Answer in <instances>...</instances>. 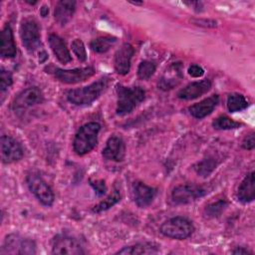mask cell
Returning a JSON list of instances; mask_svg holds the SVG:
<instances>
[{"label": "cell", "mask_w": 255, "mask_h": 255, "mask_svg": "<svg viewBox=\"0 0 255 255\" xmlns=\"http://www.w3.org/2000/svg\"><path fill=\"white\" fill-rule=\"evenodd\" d=\"M109 78L103 77L91 85L79 89L70 90L67 93V99L76 106H87L96 101L107 89Z\"/></svg>", "instance_id": "obj_1"}, {"label": "cell", "mask_w": 255, "mask_h": 255, "mask_svg": "<svg viewBox=\"0 0 255 255\" xmlns=\"http://www.w3.org/2000/svg\"><path fill=\"white\" fill-rule=\"evenodd\" d=\"M117 95H118V105H117V115L125 116L133 111L145 98V92L141 87H125L122 85H117Z\"/></svg>", "instance_id": "obj_2"}, {"label": "cell", "mask_w": 255, "mask_h": 255, "mask_svg": "<svg viewBox=\"0 0 255 255\" xmlns=\"http://www.w3.org/2000/svg\"><path fill=\"white\" fill-rule=\"evenodd\" d=\"M100 129L101 126L96 122H91L81 127L73 141L74 151L78 155H84L90 152L98 143Z\"/></svg>", "instance_id": "obj_3"}, {"label": "cell", "mask_w": 255, "mask_h": 255, "mask_svg": "<svg viewBox=\"0 0 255 255\" xmlns=\"http://www.w3.org/2000/svg\"><path fill=\"white\" fill-rule=\"evenodd\" d=\"M160 233L166 237L183 240L194 231L193 224L185 217L176 216L164 221L160 226Z\"/></svg>", "instance_id": "obj_4"}, {"label": "cell", "mask_w": 255, "mask_h": 255, "mask_svg": "<svg viewBox=\"0 0 255 255\" xmlns=\"http://www.w3.org/2000/svg\"><path fill=\"white\" fill-rule=\"evenodd\" d=\"M1 254H35V242L18 234L8 235L1 247Z\"/></svg>", "instance_id": "obj_5"}, {"label": "cell", "mask_w": 255, "mask_h": 255, "mask_svg": "<svg viewBox=\"0 0 255 255\" xmlns=\"http://www.w3.org/2000/svg\"><path fill=\"white\" fill-rule=\"evenodd\" d=\"M30 191L45 206H51L54 202V193L49 184L38 174L31 173L26 178Z\"/></svg>", "instance_id": "obj_6"}, {"label": "cell", "mask_w": 255, "mask_h": 255, "mask_svg": "<svg viewBox=\"0 0 255 255\" xmlns=\"http://www.w3.org/2000/svg\"><path fill=\"white\" fill-rule=\"evenodd\" d=\"M20 37L23 46L31 53L40 46V30L36 20L33 18H26L22 21L20 26Z\"/></svg>", "instance_id": "obj_7"}, {"label": "cell", "mask_w": 255, "mask_h": 255, "mask_svg": "<svg viewBox=\"0 0 255 255\" xmlns=\"http://www.w3.org/2000/svg\"><path fill=\"white\" fill-rule=\"evenodd\" d=\"M52 253L59 255H81L85 251L80 241L75 237L59 234L52 241Z\"/></svg>", "instance_id": "obj_8"}, {"label": "cell", "mask_w": 255, "mask_h": 255, "mask_svg": "<svg viewBox=\"0 0 255 255\" xmlns=\"http://www.w3.org/2000/svg\"><path fill=\"white\" fill-rule=\"evenodd\" d=\"M206 190L197 184L186 183L176 186L171 192V199L176 204H186L202 197Z\"/></svg>", "instance_id": "obj_9"}, {"label": "cell", "mask_w": 255, "mask_h": 255, "mask_svg": "<svg viewBox=\"0 0 255 255\" xmlns=\"http://www.w3.org/2000/svg\"><path fill=\"white\" fill-rule=\"evenodd\" d=\"M1 160L3 163H11L21 159L24 155L22 145L9 135L1 136Z\"/></svg>", "instance_id": "obj_10"}, {"label": "cell", "mask_w": 255, "mask_h": 255, "mask_svg": "<svg viewBox=\"0 0 255 255\" xmlns=\"http://www.w3.org/2000/svg\"><path fill=\"white\" fill-rule=\"evenodd\" d=\"M95 74V69L93 67H84V68H76L72 70H63L56 69L55 77L62 83L65 84H76L87 79L91 78Z\"/></svg>", "instance_id": "obj_11"}, {"label": "cell", "mask_w": 255, "mask_h": 255, "mask_svg": "<svg viewBox=\"0 0 255 255\" xmlns=\"http://www.w3.org/2000/svg\"><path fill=\"white\" fill-rule=\"evenodd\" d=\"M133 48L130 44H123L115 53L114 67L118 74L127 75L130 69V61L133 56Z\"/></svg>", "instance_id": "obj_12"}, {"label": "cell", "mask_w": 255, "mask_h": 255, "mask_svg": "<svg viewBox=\"0 0 255 255\" xmlns=\"http://www.w3.org/2000/svg\"><path fill=\"white\" fill-rule=\"evenodd\" d=\"M103 157L107 160L122 161L126 154V145L121 136L112 135L103 148Z\"/></svg>", "instance_id": "obj_13"}, {"label": "cell", "mask_w": 255, "mask_h": 255, "mask_svg": "<svg viewBox=\"0 0 255 255\" xmlns=\"http://www.w3.org/2000/svg\"><path fill=\"white\" fill-rule=\"evenodd\" d=\"M156 195V188L146 185L143 182L137 181L132 185V197L138 207L148 206Z\"/></svg>", "instance_id": "obj_14"}, {"label": "cell", "mask_w": 255, "mask_h": 255, "mask_svg": "<svg viewBox=\"0 0 255 255\" xmlns=\"http://www.w3.org/2000/svg\"><path fill=\"white\" fill-rule=\"evenodd\" d=\"M42 93L37 87H31L17 95L13 102L15 110H23L30 108L42 101Z\"/></svg>", "instance_id": "obj_15"}, {"label": "cell", "mask_w": 255, "mask_h": 255, "mask_svg": "<svg viewBox=\"0 0 255 255\" xmlns=\"http://www.w3.org/2000/svg\"><path fill=\"white\" fill-rule=\"evenodd\" d=\"M211 88V82L209 80H201L193 82L185 86L177 93V97L181 100H194L203 94L207 93Z\"/></svg>", "instance_id": "obj_16"}, {"label": "cell", "mask_w": 255, "mask_h": 255, "mask_svg": "<svg viewBox=\"0 0 255 255\" xmlns=\"http://www.w3.org/2000/svg\"><path fill=\"white\" fill-rule=\"evenodd\" d=\"M218 102H219L218 95H212V96L202 100L201 102L192 105L191 107H189L188 110L192 117L200 120V119H203L206 116L210 115L213 112V110L215 109V107L217 106Z\"/></svg>", "instance_id": "obj_17"}, {"label": "cell", "mask_w": 255, "mask_h": 255, "mask_svg": "<svg viewBox=\"0 0 255 255\" xmlns=\"http://www.w3.org/2000/svg\"><path fill=\"white\" fill-rule=\"evenodd\" d=\"M17 49L10 25H6L0 35V55L3 58H13L16 56Z\"/></svg>", "instance_id": "obj_18"}, {"label": "cell", "mask_w": 255, "mask_h": 255, "mask_svg": "<svg viewBox=\"0 0 255 255\" xmlns=\"http://www.w3.org/2000/svg\"><path fill=\"white\" fill-rule=\"evenodd\" d=\"M76 10V2L74 0H61L57 2L54 16L55 20L61 26L66 25L73 17Z\"/></svg>", "instance_id": "obj_19"}, {"label": "cell", "mask_w": 255, "mask_h": 255, "mask_svg": "<svg viewBox=\"0 0 255 255\" xmlns=\"http://www.w3.org/2000/svg\"><path fill=\"white\" fill-rule=\"evenodd\" d=\"M237 198L242 203H248L255 198L254 171L249 172L240 183L237 191Z\"/></svg>", "instance_id": "obj_20"}, {"label": "cell", "mask_w": 255, "mask_h": 255, "mask_svg": "<svg viewBox=\"0 0 255 255\" xmlns=\"http://www.w3.org/2000/svg\"><path fill=\"white\" fill-rule=\"evenodd\" d=\"M49 44L50 47L54 53V55L57 57V59L62 63V64H68L72 61L71 54L66 47V44L64 41L57 35L51 34L49 36Z\"/></svg>", "instance_id": "obj_21"}, {"label": "cell", "mask_w": 255, "mask_h": 255, "mask_svg": "<svg viewBox=\"0 0 255 255\" xmlns=\"http://www.w3.org/2000/svg\"><path fill=\"white\" fill-rule=\"evenodd\" d=\"M152 243H137L132 246H128L118 251V254H154L157 253L158 250Z\"/></svg>", "instance_id": "obj_22"}, {"label": "cell", "mask_w": 255, "mask_h": 255, "mask_svg": "<svg viewBox=\"0 0 255 255\" xmlns=\"http://www.w3.org/2000/svg\"><path fill=\"white\" fill-rule=\"evenodd\" d=\"M117 39L115 37L105 36V37H99L91 41L90 48L95 53H106L110 50V48L116 43Z\"/></svg>", "instance_id": "obj_23"}, {"label": "cell", "mask_w": 255, "mask_h": 255, "mask_svg": "<svg viewBox=\"0 0 255 255\" xmlns=\"http://www.w3.org/2000/svg\"><path fill=\"white\" fill-rule=\"evenodd\" d=\"M227 109L230 113L242 111L248 107V102L245 97L238 93L230 94L227 98Z\"/></svg>", "instance_id": "obj_24"}, {"label": "cell", "mask_w": 255, "mask_h": 255, "mask_svg": "<svg viewBox=\"0 0 255 255\" xmlns=\"http://www.w3.org/2000/svg\"><path fill=\"white\" fill-rule=\"evenodd\" d=\"M216 165H217L216 158L212 156H208L202 159L201 161L197 162L194 165V169L197 172V174H199L202 177H205V176H208L216 168Z\"/></svg>", "instance_id": "obj_25"}, {"label": "cell", "mask_w": 255, "mask_h": 255, "mask_svg": "<svg viewBox=\"0 0 255 255\" xmlns=\"http://www.w3.org/2000/svg\"><path fill=\"white\" fill-rule=\"evenodd\" d=\"M120 200H121V193L118 189H116L106 199H104L103 201L95 205L93 208V211L96 213H100L105 210H108L111 207H113L116 203H118Z\"/></svg>", "instance_id": "obj_26"}, {"label": "cell", "mask_w": 255, "mask_h": 255, "mask_svg": "<svg viewBox=\"0 0 255 255\" xmlns=\"http://www.w3.org/2000/svg\"><path fill=\"white\" fill-rule=\"evenodd\" d=\"M212 126L216 129H233L239 128L240 124L228 118L227 116H220L213 121Z\"/></svg>", "instance_id": "obj_27"}, {"label": "cell", "mask_w": 255, "mask_h": 255, "mask_svg": "<svg viewBox=\"0 0 255 255\" xmlns=\"http://www.w3.org/2000/svg\"><path fill=\"white\" fill-rule=\"evenodd\" d=\"M155 71V65L147 60L142 61L137 68V76L141 80L149 79Z\"/></svg>", "instance_id": "obj_28"}, {"label": "cell", "mask_w": 255, "mask_h": 255, "mask_svg": "<svg viewBox=\"0 0 255 255\" xmlns=\"http://www.w3.org/2000/svg\"><path fill=\"white\" fill-rule=\"evenodd\" d=\"M226 206H227V202L223 199H220L218 201L212 202L209 205H207L205 208V213L207 214L208 217H218L226 208Z\"/></svg>", "instance_id": "obj_29"}, {"label": "cell", "mask_w": 255, "mask_h": 255, "mask_svg": "<svg viewBox=\"0 0 255 255\" xmlns=\"http://www.w3.org/2000/svg\"><path fill=\"white\" fill-rule=\"evenodd\" d=\"M72 50L76 55V57L78 58V60H80L81 62H85L87 60V52L82 40L80 39L74 40L72 43Z\"/></svg>", "instance_id": "obj_30"}, {"label": "cell", "mask_w": 255, "mask_h": 255, "mask_svg": "<svg viewBox=\"0 0 255 255\" xmlns=\"http://www.w3.org/2000/svg\"><path fill=\"white\" fill-rule=\"evenodd\" d=\"M13 83L12 79V74L8 71L5 70L4 68H1L0 70V90L3 93L6 91Z\"/></svg>", "instance_id": "obj_31"}, {"label": "cell", "mask_w": 255, "mask_h": 255, "mask_svg": "<svg viewBox=\"0 0 255 255\" xmlns=\"http://www.w3.org/2000/svg\"><path fill=\"white\" fill-rule=\"evenodd\" d=\"M90 184L94 188V190H95V192H96V194L98 196L104 195L106 193V191H107V186H106V183H105V181L103 179L95 180V181L90 180Z\"/></svg>", "instance_id": "obj_32"}, {"label": "cell", "mask_w": 255, "mask_h": 255, "mask_svg": "<svg viewBox=\"0 0 255 255\" xmlns=\"http://www.w3.org/2000/svg\"><path fill=\"white\" fill-rule=\"evenodd\" d=\"M254 146H255V133L254 131H251L242 140V147L245 149L251 150L254 148Z\"/></svg>", "instance_id": "obj_33"}, {"label": "cell", "mask_w": 255, "mask_h": 255, "mask_svg": "<svg viewBox=\"0 0 255 255\" xmlns=\"http://www.w3.org/2000/svg\"><path fill=\"white\" fill-rule=\"evenodd\" d=\"M187 72L193 78H199V77H201L204 74V70L200 66H198L196 64L190 65L188 70H187Z\"/></svg>", "instance_id": "obj_34"}, {"label": "cell", "mask_w": 255, "mask_h": 255, "mask_svg": "<svg viewBox=\"0 0 255 255\" xmlns=\"http://www.w3.org/2000/svg\"><path fill=\"white\" fill-rule=\"evenodd\" d=\"M233 254H239V255H245V254H251L252 252H250L248 249H246L245 247H237L236 249H234L232 251Z\"/></svg>", "instance_id": "obj_35"}, {"label": "cell", "mask_w": 255, "mask_h": 255, "mask_svg": "<svg viewBox=\"0 0 255 255\" xmlns=\"http://www.w3.org/2000/svg\"><path fill=\"white\" fill-rule=\"evenodd\" d=\"M49 13V7L46 6V5H43L41 8H40V14L42 17H46Z\"/></svg>", "instance_id": "obj_36"}]
</instances>
